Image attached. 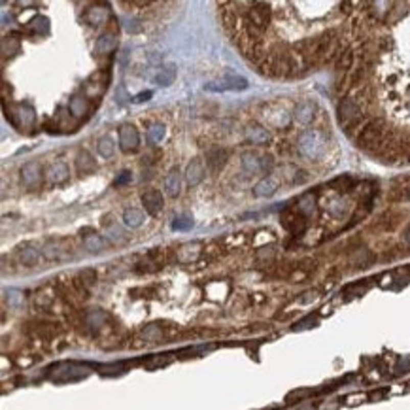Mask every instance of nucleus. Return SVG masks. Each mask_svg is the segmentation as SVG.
I'll return each mask as SVG.
<instances>
[{
    "instance_id": "obj_1",
    "label": "nucleus",
    "mask_w": 410,
    "mask_h": 410,
    "mask_svg": "<svg viewBox=\"0 0 410 410\" xmlns=\"http://www.w3.org/2000/svg\"><path fill=\"white\" fill-rule=\"evenodd\" d=\"M248 87V81L242 76L236 74H227L225 78L218 81H210L206 83L204 89L206 91H212V93H221V91H244Z\"/></svg>"
},
{
    "instance_id": "obj_2",
    "label": "nucleus",
    "mask_w": 410,
    "mask_h": 410,
    "mask_svg": "<svg viewBox=\"0 0 410 410\" xmlns=\"http://www.w3.org/2000/svg\"><path fill=\"white\" fill-rule=\"evenodd\" d=\"M280 223L286 231L293 233V235H301L306 229V216L301 210H286L282 214Z\"/></svg>"
},
{
    "instance_id": "obj_3",
    "label": "nucleus",
    "mask_w": 410,
    "mask_h": 410,
    "mask_svg": "<svg viewBox=\"0 0 410 410\" xmlns=\"http://www.w3.org/2000/svg\"><path fill=\"white\" fill-rule=\"evenodd\" d=\"M140 146V136H138V131L132 127V125H123L119 129V148L123 149L125 153L129 151H134Z\"/></svg>"
},
{
    "instance_id": "obj_4",
    "label": "nucleus",
    "mask_w": 410,
    "mask_h": 410,
    "mask_svg": "<svg viewBox=\"0 0 410 410\" xmlns=\"http://www.w3.org/2000/svg\"><path fill=\"white\" fill-rule=\"evenodd\" d=\"M227 163V151L221 148H212L208 153H206V167L210 168V172L218 174L219 170L225 167Z\"/></svg>"
},
{
    "instance_id": "obj_5",
    "label": "nucleus",
    "mask_w": 410,
    "mask_h": 410,
    "mask_svg": "<svg viewBox=\"0 0 410 410\" xmlns=\"http://www.w3.org/2000/svg\"><path fill=\"white\" fill-rule=\"evenodd\" d=\"M21 178L27 187H38L42 184V168L38 163H29L23 170H21Z\"/></svg>"
},
{
    "instance_id": "obj_6",
    "label": "nucleus",
    "mask_w": 410,
    "mask_h": 410,
    "mask_svg": "<svg viewBox=\"0 0 410 410\" xmlns=\"http://www.w3.org/2000/svg\"><path fill=\"white\" fill-rule=\"evenodd\" d=\"M142 202H144V208L151 214V216H155L159 212L163 210V195L161 191H157V189H149L142 195Z\"/></svg>"
},
{
    "instance_id": "obj_7",
    "label": "nucleus",
    "mask_w": 410,
    "mask_h": 410,
    "mask_svg": "<svg viewBox=\"0 0 410 410\" xmlns=\"http://www.w3.org/2000/svg\"><path fill=\"white\" fill-rule=\"evenodd\" d=\"M163 267V252L161 249H151L148 257L142 263H138L136 270L138 272H153Z\"/></svg>"
},
{
    "instance_id": "obj_8",
    "label": "nucleus",
    "mask_w": 410,
    "mask_h": 410,
    "mask_svg": "<svg viewBox=\"0 0 410 410\" xmlns=\"http://www.w3.org/2000/svg\"><path fill=\"white\" fill-rule=\"evenodd\" d=\"M76 170L78 172H81V174H87V172H91V170H95L97 168V163H95V159L91 157V153L89 151H85V149H80L78 151V155H76Z\"/></svg>"
},
{
    "instance_id": "obj_9",
    "label": "nucleus",
    "mask_w": 410,
    "mask_h": 410,
    "mask_svg": "<svg viewBox=\"0 0 410 410\" xmlns=\"http://www.w3.org/2000/svg\"><path fill=\"white\" fill-rule=\"evenodd\" d=\"M204 178V165L200 159H193L189 165H187V181H189V186H197L200 184Z\"/></svg>"
},
{
    "instance_id": "obj_10",
    "label": "nucleus",
    "mask_w": 410,
    "mask_h": 410,
    "mask_svg": "<svg viewBox=\"0 0 410 410\" xmlns=\"http://www.w3.org/2000/svg\"><path fill=\"white\" fill-rule=\"evenodd\" d=\"M85 19H87L89 25H102L106 23V19H108V12H106V8H100V6H91L85 12Z\"/></svg>"
},
{
    "instance_id": "obj_11",
    "label": "nucleus",
    "mask_w": 410,
    "mask_h": 410,
    "mask_svg": "<svg viewBox=\"0 0 410 410\" xmlns=\"http://www.w3.org/2000/svg\"><path fill=\"white\" fill-rule=\"evenodd\" d=\"M174 80H176V66L174 64H167V66L159 70L155 76V83L157 85H163V87L170 85Z\"/></svg>"
},
{
    "instance_id": "obj_12",
    "label": "nucleus",
    "mask_w": 410,
    "mask_h": 410,
    "mask_svg": "<svg viewBox=\"0 0 410 410\" xmlns=\"http://www.w3.org/2000/svg\"><path fill=\"white\" fill-rule=\"evenodd\" d=\"M276 187H278V184H276V180H272V178H265V180H261L257 186H255V197H270V195H274L276 193Z\"/></svg>"
},
{
    "instance_id": "obj_13",
    "label": "nucleus",
    "mask_w": 410,
    "mask_h": 410,
    "mask_svg": "<svg viewBox=\"0 0 410 410\" xmlns=\"http://www.w3.org/2000/svg\"><path fill=\"white\" fill-rule=\"evenodd\" d=\"M180 186H181L180 172H178V170H172V172L165 178V189H167V193L170 197H176V195L180 193Z\"/></svg>"
},
{
    "instance_id": "obj_14",
    "label": "nucleus",
    "mask_w": 410,
    "mask_h": 410,
    "mask_svg": "<svg viewBox=\"0 0 410 410\" xmlns=\"http://www.w3.org/2000/svg\"><path fill=\"white\" fill-rule=\"evenodd\" d=\"M295 119L303 125L310 123L312 119H314V104H310V102H303L301 106H297V110H295Z\"/></svg>"
},
{
    "instance_id": "obj_15",
    "label": "nucleus",
    "mask_w": 410,
    "mask_h": 410,
    "mask_svg": "<svg viewBox=\"0 0 410 410\" xmlns=\"http://www.w3.org/2000/svg\"><path fill=\"white\" fill-rule=\"evenodd\" d=\"M48 176H50L51 181H55V184H59V181H64L66 178H69V168H66V165L64 163H55V165H51L50 170H48Z\"/></svg>"
},
{
    "instance_id": "obj_16",
    "label": "nucleus",
    "mask_w": 410,
    "mask_h": 410,
    "mask_svg": "<svg viewBox=\"0 0 410 410\" xmlns=\"http://www.w3.org/2000/svg\"><path fill=\"white\" fill-rule=\"evenodd\" d=\"M123 221H125V225L131 227V229L140 227L144 221V214L140 210H136V208H129V210H125V214H123Z\"/></svg>"
},
{
    "instance_id": "obj_17",
    "label": "nucleus",
    "mask_w": 410,
    "mask_h": 410,
    "mask_svg": "<svg viewBox=\"0 0 410 410\" xmlns=\"http://www.w3.org/2000/svg\"><path fill=\"white\" fill-rule=\"evenodd\" d=\"M116 36L113 34H110V32H106V34H102V36L99 38V42H97V51L99 53H110V51L116 50Z\"/></svg>"
},
{
    "instance_id": "obj_18",
    "label": "nucleus",
    "mask_w": 410,
    "mask_h": 410,
    "mask_svg": "<svg viewBox=\"0 0 410 410\" xmlns=\"http://www.w3.org/2000/svg\"><path fill=\"white\" fill-rule=\"evenodd\" d=\"M354 178L352 176H340V178H335L333 181H329V187L335 189V191H350L354 189Z\"/></svg>"
},
{
    "instance_id": "obj_19",
    "label": "nucleus",
    "mask_w": 410,
    "mask_h": 410,
    "mask_svg": "<svg viewBox=\"0 0 410 410\" xmlns=\"http://www.w3.org/2000/svg\"><path fill=\"white\" fill-rule=\"evenodd\" d=\"M19 259H21V263H25V265L32 267V265H36V263H38V259H40V254H38L34 248L27 246V248H23L21 252H19Z\"/></svg>"
},
{
    "instance_id": "obj_20",
    "label": "nucleus",
    "mask_w": 410,
    "mask_h": 410,
    "mask_svg": "<svg viewBox=\"0 0 410 410\" xmlns=\"http://www.w3.org/2000/svg\"><path fill=\"white\" fill-rule=\"evenodd\" d=\"M316 202H314V197H312L310 193L308 195H305L303 199L299 200V210L303 212L305 216H310V214H314V210H316Z\"/></svg>"
},
{
    "instance_id": "obj_21",
    "label": "nucleus",
    "mask_w": 410,
    "mask_h": 410,
    "mask_svg": "<svg viewBox=\"0 0 410 410\" xmlns=\"http://www.w3.org/2000/svg\"><path fill=\"white\" fill-rule=\"evenodd\" d=\"M85 108H87V102L83 97H74V99L70 100V112L74 113V116H83L85 113Z\"/></svg>"
},
{
    "instance_id": "obj_22",
    "label": "nucleus",
    "mask_w": 410,
    "mask_h": 410,
    "mask_svg": "<svg viewBox=\"0 0 410 410\" xmlns=\"http://www.w3.org/2000/svg\"><path fill=\"white\" fill-rule=\"evenodd\" d=\"M85 246H87L89 252H93V254H99V252H102V248H104V242L100 240V236L87 235V238H85Z\"/></svg>"
},
{
    "instance_id": "obj_23",
    "label": "nucleus",
    "mask_w": 410,
    "mask_h": 410,
    "mask_svg": "<svg viewBox=\"0 0 410 410\" xmlns=\"http://www.w3.org/2000/svg\"><path fill=\"white\" fill-rule=\"evenodd\" d=\"M248 136H249V140H252V142L261 144V142H265V140H267L268 134H267V131H265V129H261V127H254V129H249V131H248Z\"/></svg>"
},
{
    "instance_id": "obj_24",
    "label": "nucleus",
    "mask_w": 410,
    "mask_h": 410,
    "mask_svg": "<svg viewBox=\"0 0 410 410\" xmlns=\"http://www.w3.org/2000/svg\"><path fill=\"white\" fill-rule=\"evenodd\" d=\"M99 151H100V155L102 157H112V153H113V142L110 140V138H102L99 142Z\"/></svg>"
},
{
    "instance_id": "obj_25",
    "label": "nucleus",
    "mask_w": 410,
    "mask_h": 410,
    "mask_svg": "<svg viewBox=\"0 0 410 410\" xmlns=\"http://www.w3.org/2000/svg\"><path fill=\"white\" fill-rule=\"evenodd\" d=\"M191 227H193V219L186 218V216L176 218L174 221H172V229H174V231H189Z\"/></svg>"
},
{
    "instance_id": "obj_26",
    "label": "nucleus",
    "mask_w": 410,
    "mask_h": 410,
    "mask_svg": "<svg viewBox=\"0 0 410 410\" xmlns=\"http://www.w3.org/2000/svg\"><path fill=\"white\" fill-rule=\"evenodd\" d=\"M244 168L255 172V170H261V163L257 161L254 155H244Z\"/></svg>"
},
{
    "instance_id": "obj_27",
    "label": "nucleus",
    "mask_w": 410,
    "mask_h": 410,
    "mask_svg": "<svg viewBox=\"0 0 410 410\" xmlns=\"http://www.w3.org/2000/svg\"><path fill=\"white\" fill-rule=\"evenodd\" d=\"M80 278L83 280V284L85 286H93L95 282H97V272H95L93 268H87V270H83V272L80 274Z\"/></svg>"
},
{
    "instance_id": "obj_28",
    "label": "nucleus",
    "mask_w": 410,
    "mask_h": 410,
    "mask_svg": "<svg viewBox=\"0 0 410 410\" xmlns=\"http://www.w3.org/2000/svg\"><path fill=\"white\" fill-rule=\"evenodd\" d=\"M163 132H165V131H163L161 125H153V127L149 129L148 136H149V140H151V142H159V140L163 138Z\"/></svg>"
},
{
    "instance_id": "obj_29",
    "label": "nucleus",
    "mask_w": 410,
    "mask_h": 410,
    "mask_svg": "<svg viewBox=\"0 0 410 410\" xmlns=\"http://www.w3.org/2000/svg\"><path fill=\"white\" fill-rule=\"evenodd\" d=\"M123 2L125 6H129V8H146V6H151L155 0H121Z\"/></svg>"
},
{
    "instance_id": "obj_30",
    "label": "nucleus",
    "mask_w": 410,
    "mask_h": 410,
    "mask_svg": "<svg viewBox=\"0 0 410 410\" xmlns=\"http://www.w3.org/2000/svg\"><path fill=\"white\" fill-rule=\"evenodd\" d=\"M316 299H317V291L316 289H310V291L303 293V297H299V303H301V305H310Z\"/></svg>"
},
{
    "instance_id": "obj_31",
    "label": "nucleus",
    "mask_w": 410,
    "mask_h": 410,
    "mask_svg": "<svg viewBox=\"0 0 410 410\" xmlns=\"http://www.w3.org/2000/svg\"><path fill=\"white\" fill-rule=\"evenodd\" d=\"M32 27H34L36 31H40V29H42V32H48V29H50V25H48V19H45V17H36L34 21H32Z\"/></svg>"
},
{
    "instance_id": "obj_32",
    "label": "nucleus",
    "mask_w": 410,
    "mask_h": 410,
    "mask_svg": "<svg viewBox=\"0 0 410 410\" xmlns=\"http://www.w3.org/2000/svg\"><path fill=\"white\" fill-rule=\"evenodd\" d=\"M329 210L333 212V214H336V216H342V214H344V206H342L340 200H331Z\"/></svg>"
},
{
    "instance_id": "obj_33",
    "label": "nucleus",
    "mask_w": 410,
    "mask_h": 410,
    "mask_svg": "<svg viewBox=\"0 0 410 410\" xmlns=\"http://www.w3.org/2000/svg\"><path fill=\"white\" fill-rule=\"evenodd\" d=\"M272 168V159L270 157H263V161H261V170H270Z\"/></svg>"
},
{
    "instance_id": "obj_34",
    "label": "nucleus",
    "mask_w": 410,
    "mask_h": 410,
    "mask_svg": "<svg viewBox=\"0 0 410 410\" xmlns=\"http://www.w3.org/2000/svg\"><path fill=\"white\" fill-rule=\"evenodd\" d=\"M149 99H151V91H144V93H140L136 99H134V102H144V100H149Z\"/></svg>"
},
{
    "instance_id": "obj_35",
    "label": "nucleus",
    "mask_w": 410,
    "mask_h": 410,
    "mask_svg": "<svg viewBox=\"0 0 410 410\" xmlns=\"http://www.w3.org/2000/svg\"><path fill=\"white\" fill-rule=\"evenodd\" d=\"M131 180V174H129V172H123V174H121V178H119V180H116V186H123L125 181H129Z\"/></svg>"
},
{
    "instance_id": "obj_36",
    "label": "nucleus",
    "mask_w": 410,
    "mask_h": 410,
    "mask_svg": "<svg viewBox=\"0 0 410 410\" xmlns=\"http://www.w3.org/2000/svg\"><path fill=\"white\" fill-rule=\"evenodd\" d=\"M404 240H406V244H410V227L406 229V233H404Z\"/></svg>"
}]
</instances>
